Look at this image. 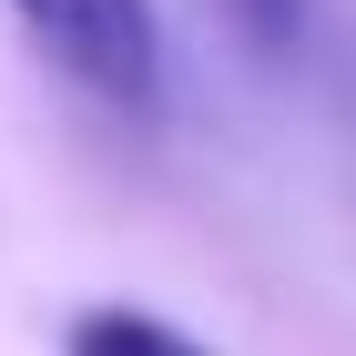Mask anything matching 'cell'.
<instances>
[{"mask_svg":"<svg viewBox=\"0 0 356 356\" xmlns=\"http://www.w3.org/2000/svg\"><path fill=\"white\" fill-rule=\"evenodd\" d=\"M305 10H316V0H224V21H234V41H245L254 61L305 51Z\"/></svg>","mask_w":356,"mask_h":356,"instance_id":"3957f363","label":"cell"},{"mask_svg":"<svg viewBox=\"0 0 356 356\" xmlns=\"http://www.w3.org/2000/svg\"><path fill=\"white\" fill-rule=\"evenodd\" d=\"M10 21L31 31V51L61 82L102 102L112 122L153 133L173 102V51H163V10L153 0H10Z\"/></svg>","mask_w":356,"mask_h":356,"instance_id":"6da1fadb","label":"cell"},{"mask_svg":"<svg viewBox=\"0 0 356 356\" xmlns=\"http://www.w3.org/2000/svg\"><path fill=\"white\" fill-rule=\"evenodd\" d=\"M61 356H214V346H193L173 316H153V305H82V316L61 326Z\"/></svg>","mask_w":356,"mask_h":356,"instance_id":"7a4b0ae2","label":"cell"}]
</instances>
